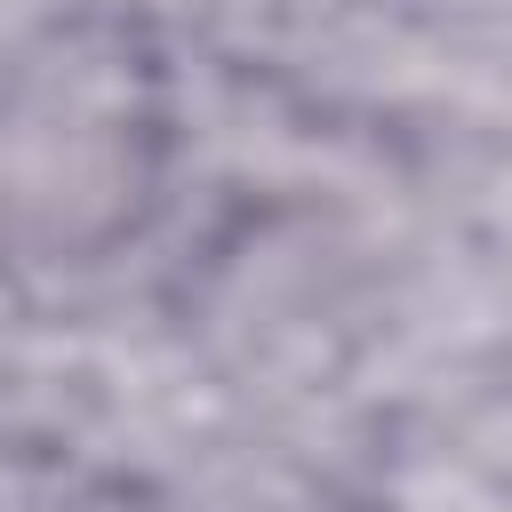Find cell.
Wrapping results in <instances>:
<instances>
[{"label":"cell","mask_w":512,"mask_h":512,"mask_svg":"<svg viewBox=\"0 0 512 512\" xmlns=\"http://www.w3.org/2000/svg\"><path fill=\"white\" fill-rule=\"evenodd\" d=\"M160 56L120 16L56 24L0 80V224L48 256H96L136 232L168 152Z\"/></svg>","instance_id":"1"}]
</instances>
